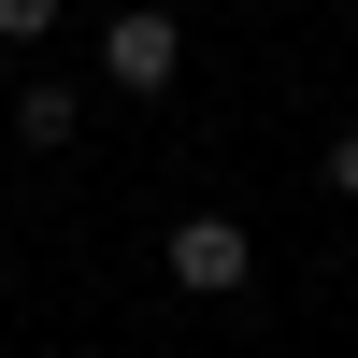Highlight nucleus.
<instances>
[{"instance_id": "4", "label": "nucleus", "mask_w": 358, "mask_h": 358, "mask_svg": "<svg viewBox=\"0 0 358 358\" xmlns=\"http://www.w3.org/2000/svg\"><path fill=\"white\" fill-rule=\"evenodd\" d=\"M0 43H15V57H29V43H57V0H0Z\"/></svg>"}, {"instance_id": "1", "label": "nucleus", "mask_w": 358, "mask_h": 358, "mask_svg": "<svg viewBox=\"0 0 358 358\" xmlns=\"http://www.w3.org/2000/svg\"><path fill=\"white\" fill-rule=\"evenodd\" d=\"M172 72H187V29H172L158 0H143V15H115V29H101V86H129V101H158Z\"/></svg>"}, {"instance_id": "5", "label": "nucleus", "mask_w": 358, "mask_h": 358, "mask_svg": "<svg viewBox=\"0 0 358 358\" xmlns=\"http://www.w3.org/2000/svg\"><path fill=\"white\" fill-rule=\"evenodd\" d=\"M330 187H344V201H358V129H344V143H330Z\"/></svg>"}, {"instance_id": "3", "label": "nucleus", "mask_w": 358, "mask_h": 358, "mask_svg": "<svg viewBox=\"0 0 358 358\" xmlns=\"http://www.w3.org/2000/svg\"><path fill=\"white\" fill-rule=\"evenodd\" d=\"M72 129H86V101H72L57 72H29V86H15V143H29V158H57Z\"/></svg>"}, {"instance_id": "2", "label": "nucleus", "mask_w": 358, "mask_h": 358, "mask_svg": "<svg viewBox=\"0 0 358 358\" xmlns=\"http://www.w3.org/2000/svg\"><path fill=\"white\" fill-rule=\"evenodd\" d=\"M244 273H258V244H244V215H187V229H172V287H201V301H229Z\"/></svg>"}]
</instances>
